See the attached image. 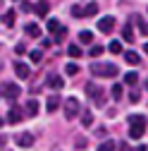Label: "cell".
<instances>
[{"instance_id": "obj_24", "label": "cell", "mask_w": 148, "mask_h": 151, "mask_svg": "<svg viewBox=\"0 0 148 151\" xmlns=\"http://www.w3.org/2000/svg\"><path fill=\"white\" fill-rule=\"evenodd\" d=\"M60 29H62V27H60V22H58V19H48V31H53V34H55V31H60Z\"/></svg>"}, {"instance_id": "obj_26", "label": "cell", "mask_w": 148, "mask_h": 151, "mask_svg": "<svg viewBox=\"0 0 148 151\" xmlns=\"http://www.w3.org/2000/svg\"><path fill=\"white\" fill-rule=\"evenodd\" d=\"M115 146H117L115 142H103V144L98 146V151H115Z\"/></svg>"}, {"instance_id": "obj_32", "label": "cell", "mask_w": 148, "mask_h": 151, "mask_svg": "<svg viewBox=\"0 0 148 151\" xmlns=\"http://www.w3.org/2000/svg\"><path fill=\"white\" fill-rule=\"evenodd\" d=\"M129 101H132V103H139V101H141L139 91H132V93H129Z\"/></svg>"}, {"instance_id": "obj_13", "label": "cell", "mask_w": 148, "mask_h": 151, "mask_svg": "<svg viewBox=\"0 0 148 151\" xmlns=\"http://www.w3.org/2000/svg\"><path fill=\"white\" fill-rule=\"evenodd\" d=\"M48 10H50V3H48V0H38V3H36V14H38V17H46Z\"/></svg>"}, {"instance_id": "obj_34", "label": "cell", "mask_w": 148, "mask_h": 151, "mask_svg": "<svg viewBox=\"0 0 148 151\" xmlns=\"http://www.w3.org/2000/svg\"><path fill=\"white\" fill-rule=\"evenodd\" d=\"M105 134H107V129H105V127H98V132H96V137H100V139H103Z\"/></svg>"}, {"instance_id": "obj_37", "label": "cell", "mask_w": 148, "mask_h": 151, "mask_svg": "<svg viewBox=\"0 0 148 151\" xmlns=\"http://www.w3.org/2000/svg\"><path fill=\"white\" fill-rule=\"evenodd\" d=\"M143 50H146V53H148V43H146V46H143Z\"/></svg>"}, {"instance_id": "obj_31", "label": "cell", "mask_w": 148, "mask_h": 151, "mask_svg": "<svg viewBox=\"0 0 148 151\" xmlns=\"http://www.w3.org/2000/svg\"><path fill=\"white\" fill-rule=\"evenodd\" d=\"M72 14H74V17H84V7L74 5V7H72Z\"/></svg>"}, {"instance_id": "obj_19", "label": "cell", "mask_w": 148, "mask_h": 151, "mask_svg": "<svg viewBox=\"0 0 148 151\" xmlns=\"http://www.w3.org/2000/svg\"><path fill=\"white\" fill-rule=\"evenodd\" d=\"M136 82H139V74H136V72H127V74H124V84L134 86Z\"/></svg>"}, {"instance_id": "obj_35", "label": "cell", "mask_w": 148, "mask_h": 151, "mask_svg": "<svg viewBox=\"0 0 148 151\" xmlns=\"http://www.w3.org/2000/svg\"><path fill=\"white\" fill-rule=\"evenodd\" d=\"M136 151H148V146H139V149H136Z\"/></svg>"}, {"instance_id": "obj_11", "label": "cell", "mask_w": 148, "mask_h": 151, "mask_svg": "<svg viewBox=\"0 0 148 151\" xmlns=\"http://www.w3.org/2000/svg\"><path fill=\"white\" fill-rule=\"evenodd\" d=\"M24 31H26V36H31V39H41V27H38V24H33V22L26 24Z\"/></svg>"}, {"instance_id": "obj_23", "label": "cell", "mask_w": 148, "mask_h": 151, "mask_svg": "<svg viewBox=\"0 0 148 151\" xmlns=\"http://www.w3.org/2000/svg\"><path fill=\"white\" fill-rule=\"evenodd\" d=\"M81 125H84V127H91V125H93V113H84Z\"/></svg>"}, {"instance_id": "obj_28", "label": "cell", "mask_w": 148, "mask_h": 151, "mask_svg": "<svg viewBox=\"0 0 148 151\" xmlns=\"http://www.w3.org/2000/svg\"><path fill=\"white\" fill-rule=\"evenodd\" d=\"M112 99H122V84H112Z\"/></svg>"}, {"instance_id": "obj_14", "label": "cell", "mask_w": 148, "mask_h": 151, "mask_svg": "<svg viewBox=\"0 0 148 151\" xmlns=\"http://www.w3.org/2000/svg\"><path fill=\"white\" fill-rule=\"evenodd\" d=\"M26 115H38V101L36 99L26 101Z\"/></svg>"}, {"instance_id": "obj_39", "label": "cell", "mask_w": 148, "mask_h": 151, "mask_svg": "<svg viewBox=\"0 0 148 151\" xmlns=\"http://www.w3.org/2000/svg\"><path fill=\"white\" fill-rule=\"evenodd\" d=\"M146 89H148V79H146Z\"/></svg>"}, {"instance_id": "obj_20", "label": "cell", "mask_w": 148, "mask_h": 151, "mask_svg": "<svg viewBox=\"0 0 148 151\" xmlns=\"http://www.w3.org/2000/svg\"><path fill=\"white\" fill-rule=\"evenodd\" d=\"M65 72L69 74V77H74V74H79V65L77 63H67L65 65Z\"/></svg>"}, {"instance_id": "obj_10", "label": "cell", "mask_w": 148, "mask_h": 151, "mask_svg": "<svg viewBox=\"0 0 148 151\" xmlns=\"http://www.w3.org/2000/svg\"><path fill=\"white\" fill-rule=\"evenodd\" d=\"M46 84H48L50 89H62V86H65L62 77H58V74H48V79H46Z\"/></svg>"}, {"instance_id": "obj_8", "label": "cell", "mask_w": 148, "mask_h": 151, "mask_svg": "<svg viewBox=\"0 0 148 151\" xmlns=\"http://www.w3.org/2000/svg\"><path fill=\"white\" fill-rule=\"evenodd\" d=\"M24 120V113H22V108L17 106V108H10V113H7V122L10 125H17V122H22Z\"/></svg>"}, {"instance_id": "obj_5", "label": "cell", "mask_w": 148, "mask_h": 151, "mask_svg": "<svg viewBox=\"0 0 148 151\" xmlns=\"http://www.w3.org/2000/svg\"><path fill=\"white\" fill-rule=\"evenodd\" d=\"M0 93H3L5 99H17V96H22V89L17 86L14 82H5L3 89H0Z\"/></svg>"}, {"instance_id": "obj_1", "label": "cell", "mask_w": 148, "mask_h": 151, "mask_svg": "<svg viewBox=\"0 0 148 151\" xmlns=\"http://www.w3.org/2000/svg\"><path fill=\"white\" fill-rule=\"evenodd\" d=\"M146 132V115H129V139H141Z\"/></svg>"}, {"instance_id": "obj_38", "label": "cell", "mask_w": 148, "mask_h": 151, "mask_svg": "<svg viewBox=\"0 0 148 151\" xmlns=\"http://www.w3.org/2000/svg\"><path fill=\"white\" fill-rule=\"evenodd\" d=\"M3 122H5V120H3V118H0V127H3Z\"/></svg>"}, {"instance_id": "obj_9", "label": "cell", "mask_w": 148, "mask_h": 151, "mask_svg": "<svg viewBox=\"0 0 148 151\" xmlns=\"http://www.w3.org/2000/svg\"><path fill=\"white\" fill-rule=\"evenodd\" d=\"M14 74H17L19 79H29V77H31V70H29L26 63H14Z\"/></svg>"}, {"instance_id": "obj_18", "label": "cell", "mask_w": 148, "mask_h": 151, "mask_svg": "<svg viewBox=\"0 0 148 151\" xmlns=\"http://www.w3.org/2000/svg\"><path fill=\"white\" fill-rule=\"evenodd\" d=\"M3 24H5V27H12V24H14V10H7V12L3 14Z\"/></svg>"}, {"instance_id": "obj_12", "label": "cell", "mask_w": 148, "mask_h": 151, "mask_svg": "<svg viewBox=\"0 0 148 151\" xmlns=\"http://www.w3.org/2000/svg\"><path fill=\"white\" fill-rule=\"evenodd\" d=\"M48 113H55V110H58L60 108V96H58V93H53V96H48Z\"/></svg>"}, {"instance_id": "obj_36", "label": "cell", "mask_w": 148, "mask_h": 151, "mask_svg": "<svg viewBox=\"0 0 148 151\" xmlns=\"http://www.w3.org/2000/svg\"><path fill=\"white\" fill-rule=\"evenodd\" d=\"M3 144H5V139H3V137H0V146H3Z\"/></svg>"}, {"instance_id": "obj_29", "label": "cell", "mask_w": 148, "mask_h": 151, "mask_svg": "<svg viewBox=\"0 0 148 151\" xmlns=\"http://www.w3.org/2000/svg\"><path fill=\"white\" fill-rule=\"evenodd\" d=\"M134 19H136V24H139V27H141V31H143V34H148V24H146V22H143V19H141V17H139V14H136V17H134Z\"/></svg>"}, {"instance_id": "obj_16", "label": "cell", "mask_w": 148, "mask_h": 151, "mask_svg": "<svg viewBox=\"0 0 148 151\" xmlns=\"http://www.w3.org/2000/svg\"><path fill=\"white\" fill-rule=\"evenodd\" d=\"M96 12H98V3H93V0H91V3L84 7V17H93Z\"/></svg>"}, {"instance_id": "obj_21", "label": "cell", "mask_w": 148, "mask_h": 151, "mask_svg": "<svg viewBox=\"0 0 148 151\" xmlns=\"http://www.w3.org/2000/svg\"><path fill=\"white\" fill-rule=\"evenodd\" d=\"M29 58H31L33 65H38V63L43 60V53H41V50H31V53H29Z\"/></svg>"}, {"instance_id": "obj_22", "label": "cell", "mask_w": 148, "mask_h": 151, "mask_svg": "<svg viewBox=\"0 0 148 151\" xmlns=\"http://www.w3.org/2000/svg\"><path fill=\"white\" fill-rule=\"evenodd\" d=\"M79 41L81 43H91V41H93V34H91V31H81L79 34Z\"/></svg>"}, {"instance_id": "obj_3", "label": "cell", "mask_w": 148, "mask_h": 151, "mask_svg": "<svg viewBox=\"0 0 148 151\" xmlns=\"http://www.w3.org/2000/svg\"><path fill=\"white\" fill-rule=\"evenodd\" d=\"M84 91H86V96H88L91 101H93L96 106H105V96H103V89H100L98 84H93V82H86Z\"/></svg>"}, {"instance_id": "obj_17", "label": "cell", "mask_w": 148, "mask_h": 151, "mask_svg": "<svg viewBox=\"0 0 148 151\" xmlns=\"http://www.w3.org/2000/svg\"><path fill=\"white\" fill-rule=\"evenodd\" d=\"M122 39H124V41H129V43L134 41V31H132V24H124V29H122Z\"/></svg>"}, {"instance_id": "obj_4", "label": "cell", "mask_w": 148, "mask_h": 151, "mask_svg": "<svg viewBox=\"0 0 148 151\" xmlns=\"http://www.w3.org/2000/svg\"><path fill=\"white\" fill-rule=\"evenodd\" d=\"M79 101L74 99V96H69L67 101H65V118L67 120H74V115H79Z\"/></svg>"}, {"instance_id": "obj_15", "label": "cell", "mask_w": 148, "mask_h": 151, "mask_svg": "<svg viewBox=\"0 0 148 151\" xmlns=\"http://www.w3.org/2000/svg\"><path fill=\"white\" fill-rule=\"evenodd\" d=\"M124 60H127L129 65H139V63H141V58H139V53H134V50H129V53H124Z\"/></svg>"}, {"instance_id": "obj_6", "label": "cell", "mask_w": 148, "mask_h": 151, "mask_svg": "<svg viewBox=\"0 0 148 151\" xmlns=\"http://www.w3.org/2000/svg\"><path fill=\"white\" fill-rule=\"evenodd\" d=\"M33 142H36L33 132H19V134H14V144L17 146H31Z\"/></svg>"}, {"instance_id": "obj_30", "label": "cell", "mask_w": 148, "mask_h": 151, "mask_svg": "<svg viewBox=\"0 0 148 151\" xmlns=\"http://www.w3.org/2000/svg\"><path fill=\"white\" fill-rule=\"evenodd\" d=\"M100 53H103V46H93L91 48V58H98Z\"/></svg>"}, {"instance_id": "obj_40", "label": "cell", "mask_w": 148, "mask_h": 151, "mask_svg": "<svg viewBox=\"0 0 148 151\" xmlns=\"http://www.w3.org/2000/svg\"><path fill=\"white\" fill-rule=\"evenodd\" d=\"M0 7H3V0H0Z\"/></svg>"}, {"instance_id": "obj_27", "label": "cell", "mask_w": 148, "mask_h": 151, "mask_svg": "<svg viewBox=\"0 0 148 151\" xmlns=\"http://www.w3.org/2000/svg\"><path fill=\"white\" fill-rule=\"evenodd\" d=\"M67 53L72 55V58H79V55H81V48H79V46H74V43H72V46L67 48Z\"/></svg>"}, {"instance_id": "obj_7", "label": "cell", "mask_w": 148, "mask_h": 151, "mask_svg": "<svg viewBox=\"0 0 148 151\" xmlns=\"http://www.w3.org/2000/svg\"><path fill=\"white\" fill-rule=\"evenodd\" d=\"M98 29H100L103 34H110V31L115 29V17L107 14V17H103V19H98Z\"/></svg>"}, {"instance_id": "obj_2", "label": "cell", "mask_w": 148, "mask_h": 151, "mask_svg": "<svg viewBox=\"0 0 148 151\" xmlns=\"http://www.w3.org/2000/svg\"><path fill=\"white\" fill-rule=\"evenodd\" d=\"M91 74L93 77H117V67L112 63H93L91 65Z\"/></svg>"}, {"instance_id": "obj_33", "label": "cell", "mask_w": 148, "mask_h": 151, "mask_svg": "<svg viewBox=\"0 0 148 151\" xmlns=\"http://www.w3.org/2000/svg\"><path fill=\"white\" fill-rule=\"evenodd\" d=\"M74 144H77V149H84V146H86V137H77Z\"/></svg>"}, {"instance_id": "obj_25", "label": "cell", "mask_w": 148, "mask_h": 151, "mask_svg": "<svg viewBox=\"0 0 148 151\" xmlns=\"http://www.w3.org/2000/svg\"><path fill=\"white\" fill-rule=\"evenodd\" d=\"M107 50H110V53H122V43H120V41H110Z\"/></svg>"}]
</instances>
